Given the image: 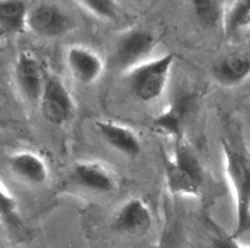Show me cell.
Returning a JSON list of instances; mask_svg holds the SVG:
<instances>
[{
  "label": "cell",
  "instance_id": "3",
  "mask_svg": "<svg viewBox=\"0 0 250 248\" xmlns=\"http://www.w3.org/2000/svg\"><path fill=\"white\" fill-rule=\"evenodd\" d=\"M173 52L149 59L125 72L129 90L141 102H152L163 96L175 64Z\"/></svg>",
  "mask_w": 250,
  "mask_h": 248
},
{
  "label": "cell",
  "instance_id": "11",
  "mask_svg": "<svg viewBox=\"0 0 250 248\" xmlns=\"http://www.w3.org/2000/svg\"><path fill=\"white\" fill-rule=\"evenodd\" d=\"M97 131L106 144L129 158H135L141 152V140L130 127L114 120H97Z\"/></svg>",
  "mask_w": 250,
  "mask_h": 248
},
{
  "label": "cell",
  "instance_id": "16",
  "mask_svg": "<svg viewBox=\"0 0 250 248\" xmlns=\"http://www.w3.org/2000/svg\"><path fill=\"white\" fill-rule=\"evenodd\" d=\"M191 10L201 26L216 29L223 25L226 6L223 0H188Z\"/></svg>",
  "mask_w": 250,
  "mask_h": 248
},
{
  "label": "cell",
  "instance_id": "18",
  "mask_svg": "<svg viewBox=\"0 0 250 248\" xmlns=\"http://www.w3.org/2000/svg\"><path fill=\"white\" fill-rule=\"evenodd\" d=\"M0 221L13 228L22 225L18 201L1 185H0Z\"/></svg>",
  "mask_w": 250,
  "mask_h": 248
},
{
  "label": "cell",
  "instance_id": "4",
  "mask_svg": "<svg viewBox=\"0 0 250 248\" xmlns=\"http://www.w3.org/2000/svg\"><path fill=\"white\" fill-rule=\"evenodd\" d=\"M39 104L43 118L55 126H64L76 112L72 93L63 81L55 75H45Z\"/></svg>",
  "mask_w": 250,
  "mask_h": 248
},
{
  "label": "cell",
  "instance_id": "12",
  "mask_svg": "<svg viewBox=\"0 0 250 248\" xmlns=\"http://www.w3.org/2000/svg\"><path fill=\"white\" fill-rule=\"evenodd\" d=\"M73 179L80 186L96 192H112L117 187L115 174L99 161H81L76 164Z\"/></svg>",
  "mask_w": 250,
  "mask_h": 248
},
{
  "label": "cell",
  "instance_id": "1",
  "mask_svg": "<svg viewBox=\"0 0 250 248\" xmlns=\"http://www.w3.org/2000/svg\"><path fill=\"white\" fill-rule=\"evenodd\" d=\"M173 155L166 160V185L171 195L197 198L203 186V169L186 136L176 139Z\"/></svg>",
  "mask_w": 250,
  "mask_h": 248
},
{
  "label": "cell",
  "instance_id": "14",
  "mask_svg": "<svg viewBox=\"0 0 250 248\" xmlns=\"http://www.w3.org/2000/svg\"><path fill=\"white\" fill-rule=\"evenodd\" d=\"M8 164L14 175L27 184L41 185L48 178L45 160L32 152L14 153L9 157Z\"/></svg>",
  "mask_w": 250,
  "mask_h": 248
},
{
  "label": "cell",
  "instance_id": "8",
  "mask_svg": "<svg viewBox=\"0 0 250 248\" xmlns=\"http://www.w3.org/2000/svg\"><path fill=\"white\" fill-rule=\"evenodd\" d=\"M14 77L18 90L30 103H39L45 81L40 62L31 51H21L14 65Z\"/></svg>",
  "mask_w": 250,
  "mask_h": 248
},
{
  "label": "cell",
  "instance_id": "15",
  "mask_svg": "<svg viewBox=\"0 0 250 248\" xmlns=\"http://www.w3.org/2000/svg\"><path fill=\"white\" fill-rule=\"evenodd\" d=\"M29 6L25 0H0V27L10 34L26 30Z\"/></svg>",
  "mask_w": 250,
  "mask_h": 248
},
{
  "label": "cell",
  "instance_id": "7",
  "mask_svg": "<svg viewBox=\"0 0 250 248\" xmlns=\"http://www.w3.org/2000/svg\"><path fill=\"white\" fill-rule=\"evenodd\" d=\"M72 27V19L56 4L42 1L27 11L26 29L40 38H60Z\"/></svg>",
  "mask_w": 250,
  "mask_h": 248
},
{
  "label": "cell",
  "instance_id": "20",
  "mask_svg": "<svg viewBox=\"0 0 250 248\" xmlns=\"http://www.w3.org/2000/svg\"><path fill=\"white\" fill-rule=\"evenodd\" d=\"M138 1H145V0H138Z\"/></svg>",
  "mask_w": 250,
  "mask_h": 248
},
{
  "label": "cell",
  "instance_id": "9",
  "mask_svg": "<svg viewBox=\"0 0 250 248\" xmlns=\"http://www.w3.org/2000/svg\"><path fill=\"white\" fill-rule=\"evenodd\" d=\"M152 224V215L146 201L133 198L125 201L115 212L112 227L117 232L128 236L145 235Z\"/></svg>",
  "mask_w": 250,
  "mask_h": 248
},
{
  "label": "cell",
  "instance_id": "6",
  "mask_svg": "<svg viewBox=\"0 0 250 248\" xmlns=\"http://www.w3.org/2000/svg\"><path fill=\"white\" fill-rule=\"evenodd\" d=\"M197 106L196 93H182L168 103L167 107L152 120V128L172 140L185 136V128Z\"/></svg>",
  "mask_w": 250,
  "mask_h": 248
},
{
  "label": "cell",
  "instance_id": "2",
  "mask_svg": "<svg viewBox=\"0 0 250 248\" xmlns=\"http://www.w3.org/2000/svg\"><path fill=\"white\" fill-rule=\"evenodd\" d=\"M224 169L235 201V228L233 237L250 229V158L227 139H222Z\"/></svg>",
  "mask_w": 250,
  "mask_h": 248
},
{
  "label": "cell",
  "instance_id": "5",
  "mask_svg": "<svg viewBox=\"0 0 250 248\" xmlns=\"http://www.w3.org/2000/svg\"><path fill=\"white\" fill-rule=\"evenodd\" d=\"M156 46V38L145 29L126 30L118 39L114 48V65L117 68L126 72L131 67L149 60Z\"/></svg>",
  "mask_w": 250,
  "mask_h": 248
},
{
  "label": "cell",
  "instance_id": "19",
  "mask_svg": "<svg viewBox=\"0 0 250 248\" xmlns=\"http://www.w3.org/2000/svg\"><path fill=\"white\" fill-rule=\"evenodd\" d=\"M88 13L99 19L115 20L122 14L118 0H76Z\"/></svg>",
  "mask_w": 250,
  "mask_h": 248
},
{
  "label": "cell",
  "instance_id": "13",
  "mask_svg": "<svg viewBox=\"0 0 250 248\" xmlns=\"http://www.w3.org/2000/svg\"><path fill=\"white\" fill-rule=\"evenodd\" d=\"M212 76L223 87H237L250 77V57L233 52L221 57L212 67Z\"/></svg>",
  "mask_w": 250,
  "mask_h": 248
},
{
  "label": "cell",
  "instance_id": "17",
  "mask_svg": "<svg viewBox=\"0 0 250 248\" xmlns=\"http://www.w3.org/2000/svg\"><path fill=\"white\" fill-rule=\"evenodd\" d=\"M223 29L226 35L231 36L240 30L250 26V0H233L226 8L223 19Z\"/></svg>",
  "mask_w": 250,
  "mask_h": 248
},
{
  "label": "cell",
  "instance_id": "10",
  "mask_svg": "<svg viewBox=\"0 0 250 248\" xmlns=\"http://www.w3.org/2000/svg\"><path fill=\"white\" fill-rule=\"evenodd\" d=\"M66 65L71 76L83 86L96 82L104 71V61L99 54L82 45L71 46L67 50Z\"/></svg>",
  "mask_w": 250,
  "mask_h": 248
}]
</instances>
